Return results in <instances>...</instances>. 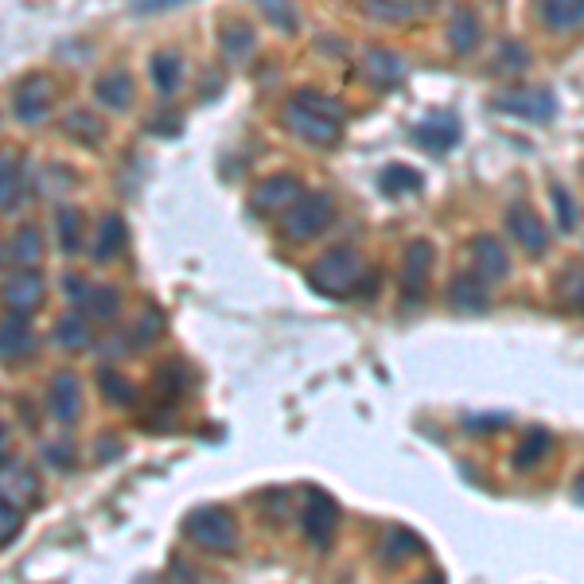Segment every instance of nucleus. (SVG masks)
Returning <instances> with one entry per match:
<instances>
[{"label":"nucleus","mask_w":584,"mask_h":584,"mask_svg":"<svg viewBox=\"0 0 584 584\" xmlns=\"http://www.w3.org/2000/svg\"><path fill=\"white\" fill-rule=\"evenodd\" d=\"M284 125L296 141L312 144V149H336L343 137V106L319 90H296L284 102Z\"/></svg>","instance_id":"1"},{"label":"nucleus","mask_w":584,"mask_h":584,"mask_svg":"<svg viewBox=\"0 0 584 584\" xmlns=\"http://www.w3.org/2000/svg\"><path fill=\"white\" fill-rule=\"evenodd\" d=\"M363 269H366V261L359 249L336 246L308 266V284L316 292H324V296H347L354 284L363 281Z\"/></svg>","instance_id":"2"},{"label":"nucleus","mask_w":584,"mask_h":584,"mask_svg":"<svg viewBox=\"0 0 584 584\" xmlns=\"http://www.w3.org/2000/svg\"><path fill=\"white\" fill-rule=\"evenodd\" d=\"M336 203H331L328 191H304L289 211L281 214V234L284 242H312L328 231Z\"/></svg>","instance_id":"3"},{"label":"nucleus","mask_w":584,"mask_h":584,"mask_svg":"<svg viewBox=\"0 0 584 584\" xmlns=\"http://www.w3.org/2000/svg\"><path fill=\"white\" fill-rule=\"evenodd\" d=\"M184 530L207 553H234L238 549V523L231 518L226 506H199V511L187 514Z\"/></svg>","instance_id":"4"},{"label":"nucleus","mask_w":584,"mask_h":584,"mask_svg":"<svg viewBox=\"0 0 584 584\" xmlns=\"http://www.w3.org/2000/svg\"><path fill=\"white\" fill-rule=\"evenodd\" d=\"M433 242L429 238H413L406 246V257H401V301H406V308H421V301H425L429 292V273H433Z\"/></svg>","instance_id":"5"},{"label":"nucleus","mask_w":584,"mask_h":584,"mask_svg":"<svg viewBox=\"0 0 584 584\" xmlns=\"http://www.w3.org/2000/svg\"><path fill=\"white\" fill-rule=\"evenodd\" d=\"M304 538L312 541L316 549H328L331 538H336L339 530V506L331 495H324L319 487H308V495H304Z\"/></svg>","instance_id":"6"},{"label":"nucleus","mask_w":584,"mask_h":584,"mask_svg":"<svg viewBox=\"0 0 584 584\" xmlns=\"http://www.w3.org/2000/svg\"><path fill=\"white\" fill-rule=\"evenodd\" d=\"M506 231H511L514 246L523 249V254L541 257L549 249V226L541 222V214L534 211V207H526V203L511 207V214H506Z\"/></svg>","instance_id":"7"},{"label":"nucleus","mask_w":584,"mask_h":584,"mask_svg":"<svg viewBox=\"0 0 584 584\" xmlns=\"http://www.w3.org/2000/svg\"><path fill=\"white\" fill-rule=\"evenodd\" d=\"M44 301H47V281L36 266H20L16 273L4 281V304H9V312L32 316Z\"/></svg>","instance_id":"8"},{"label":"nucleus","mask_w":584,"mask_h":584,"mask_svg":"<svg viewBox=\"0 0 584 584\" xmlns=\"http://www.w3.org/2000/svg\"><path fill=\"white\" fill-rule=\"evenodd\" d=\"M32 354H36V331H32L24 312H9L0 319V363L20 366Z\"/></svg>","instance_id":"9"},{"label":"nucleus","mask_w":584,"mask_h":584,"mask_svg":"<svg viewBox=\"0 0 584 584\" xmlns=\"http://www.w3.org/2000/svg\"><path fill=\"white\" fill-rule=\"evenodd\" d=\"M304 195V187H301V179L296 176H269V179H261V184L254 187V195H249V207H254L257 214H284L289 211L296 199Z\"/></svg>","instance_id":"10"},{"label":"nucleus","mask_w":584,"mask_h":584,"mask_svg":"<svg viewBox=\"0 0 584 584\" xmlns=\"http://www.w3.org/2000/svg\"><path fill=\"white\" fill-rule=\"evenodd\" d=\"M468 257H471V269H476L487 284H499L511 277V254H506L503 242L491 238V234H476L468 246Z\"/></svg>","instance_id":"11"},{"label":"nucleus","mask_w":584,"mask_h":584,"mask_svg":"<svg viewBox=\"0 0 584 584\" xmlns=\"http://www.w3.org/2000/svg\"><path fill=\"white\" fill-rule=\"evenodd\" d=\"M495 106L506 109L511 117H526V121H549L558 114V97L549 90H511V94H499Z\"/></svg>","instance_id":"12"},{"label":"nucleus","mask_w":584,"mask_h":584,"mask_svg":"<svg viewBox=\"0 0 584 584\" xmlns=\"http://www.w3.org/2000/svg\"><path fill=\"white\" fill-rule=\"evenodd\" d=\"M55 106V82L44 74H32L27 82H20L16 90V117L27 125H39Z\"/></svg>","instance_id":"13"},{"label":"nucleus","mask_w":584,"mask_h":584,"mask_svg":"<svg viewBox=\"0 0 584 584\" xmlns=\"http://www.w3.org/2000/svg\"><path fill=\"white\" fill-rule=\"evenodd\" d=\"M406 59H401L398 51H389V47H371V51L363 55V74L366 82H374L378 90H394L406 82Z\"/></svg>","instance_id":"14"},{"label":"nucleus","mask_w":584,"mask_h":584,"mask_svg":"<svg viewBox=\"0 0 584 584\" xmlns=\"http://www.w3.org/2000/svg\"><path fill=\"white\" fill-rule=\"evenodd\" d=\"M413 141L425 152H436V156H441V152H448L452 144L460 141V121L452 114H444V109H436V114H429L425 121L413 129Z\"/></svg>","instance_id":"15"},{"label":"nucleus","mask_w":584,"mask_h":584,"mask_svg":"<svg viewBox=\"0 0 584 584\" xmlns=\"http://www.w3.org/2000/svg\"><path fill=\"white\" fill-rule=\"evenodd\" d=\"M47 409L59 425H74L79 421V409H82V382L74 374H55L51 389H47Z\"/></svg>","instance_id":"16"},{"label":"nucleus","mask_w":584,"mask_h":584,"mask_svg":"<svg viewBox=\"0 0 584 584\" xmlns=\"http://www.w3.org/2000/svg\"><path fill=\"white\" fill-rule=\"evenodd\" d=\"M448 301H452V308H456V312L479 316V312H487V301H491V284H487L483 277L476 273V269H468V273L452 277Z\"/></svg>","instance_id":"17"},{"label":"nucleus","mask_w":584,"mask_h":584,"mask_svg":"<svg viewBox=\"0 0 584 584\" xmlns=\"http://www.w3.org/2000/svg\"><path fill=\"white\" fill-rule=\"evenodd\" d=\"M538 20L549 32H576L584 24V0H538Z\"/></svg>","instance_id":"18"},{"label":"nucleus","mask_w":584,"mask_h":584,"mask_svg":"<svg viewBox=\"0 0 584 584\" xmlns=\"http://www.w3.org/2000/svg\"><path fill=\"white\" fill-rule=\"evenodd\" d=\"M219 47H222V55H226V62L242 67V62H249V59H254V51H257L254 27L242 24V20H231V24H222Z\"/></svg>","instance_id":"19"},{"label":"nucleus","mask_w":584,"mask_h":584,"mask_svg":"<svg viewBox=\"0 0 584 584\" xmlns=\"http://www.w3.org/2000/svg\"><path fill=\"white\" fill-rule=\"evenodd\" d=\"M479 39H483V24H479V16L471 9H456V16H452V24H448V51L471 55L479 47Z\"/></svg>","instance_id":"20"},{"label":"nucleus","mask_w":584,"mask_h":584,"mask_svg":"<svg viewBox=\"0 0 584 584\" xmlns=\"http://www.w3.org/2000/svg\"><path fill=\"white\" fill-rule=\"evenodd\" d=\"M359 9H363L366 20L374 24H386V27H401L417 16V4L413 0H359Z\"/></svg>","instance_id":"21"},{"label":"nucleus","mask_w":584,"mask_h":584,"mask_svg":"<svg viewBox=\"0 0 584 584\" xmlns=\"http://www.w3.org/2000/svg\"><path fill=\"white\" fill-rule=\"evenodd\" d=\"M417 553H421V541H417L409 530H386V534H382V541H378V561H382L386 569L406 565V561L417 558Z\"/></svg>","instance_id":"22"},{"label":"nucleus","mask_w":584,"mask_h":584,"mask_svg":"<svg viewBox=\"0 0 584 584\" xmlns=\"http://www.w3.org/2000/svg\"><path fill=\"white\" fill-rule=\"evenodd\" d=\"M549 452H553V436H549L546 429H530V433L518 441V448H514V468L518 471L541 468V464L549 460Z\"/></svg>","instance_id":"23"},{"label":"nucleus","mask_w":584,"mask_h":584,"mask_svg":"<svg viewBox=\"0 0 584 584\" xmlns=\"http://www.w3.org/2000/svg\"><path fill=\"white\" fill-rule=\"evenodd\" d=\"M36 476H32V471H24V468H4L0 471V499H9V503H16L20 511H24V506H32L36 503Z\"/></svg>","instance_id":"24"},{"label":"nucleus","mask_w":584,"mask_h":584,"mask_svg":"<svg viewBox=\"0 0 584 584\" xmlns=\"http://www.w3.org/2000/svg\"><path fill=\"white\" fill-rule=\"evenodd\" d=\"M97 97H102L109 109H129L133 106V79L125 71L102 74V79H97Z\"/></svg>","instance_id":"25"},{"label":"nucleus","mask_w":584,"mask_h":584,"mask_svg":"<svg viewBox=\"0 0 584 584\" xmlns=\"http://www.w3.org/2000/svg\"><path fill=\"white\" fill-rule=\"evenodd\" d=\"M149 71L160 94H172V90H179V82H184V59H179L176 51H160V55H152Z\"/></svg>","instance_id":"26"},{"label":"nucleus","mask_w":584,"mask_h":584,"mask_svg":"<svg viewBox=\"0 0 584 584\" xmlns=\"http://www.w3.org/2000/svg\"><path fill=\"white\" fill-rule=\"evenodd\" d=\"M55 343L67 347V351H82L90 343V324L82 312H67V316L55 324Z\"/></svg>","instance_id":"27"},{"label":"nucleus","mask_w":584,"mask_h":584,"mask_svg":"<svg viewBox=\"0 0 584 584\" xmlns=\"http://www.w3.org/2000/svg\"><path fill=\"white\" fill-rule=\"evenodd\" d=\"M82 304H86L90 316L114 319L117 308H121V292H117L114 284H86V296H82Z\"/></svg>","instance_id":"28"},{"label":"nucleus","mask_w":584,"mask_h":584,"mask_svg":"<svg viewBox=\"0 0 584 584\" xmlns=\"http://www.w3.org/2000/svg\"><path fill=\"white\" fill-rule=\"evenodd\" d=\"M125 246V222L117 219V214H106L102 219V231H97V242H94V257L97 261H109L114 254H121Z\"/></svg>","instance_id":"29"},{"label":"nucleus","mask_w":584,"mask_h":584,"mask_svg":"<svg viewBox=\"0 0 584 584\" xmlns=\"http://www.w3.org/2000/svg\"><path fill=\"white\" fill-rule=\"evenodd\" d=\"M55 226H59V238H62V249H79L82 238H86V219H82L79 207H59V214H55Z\"/></svg>","instance_id":"30"},{"label":"nucleus","mask_w":584,"mask_h":584,"mask_svg":"<svg viewBox=\"0 0 584 584\" xmlns=\"http://www.w3.org/2000/svg\"><path fill=\"white\" fill-rule=\"evenodd\" d=\"M62 129L71 137H82L86 144H97L102 137H106V125L97 121L90 109H74V114H67V121H62Z\"/></svg>","instance_id":"31"},{"label":"nucleus","mask_w":584,"mask_h":584,"mask_svg":"<svg viewBox=\"0 0 584 584\" xmlns=\"http://www.w3.org/2000/svg\"><path fill=\"white\" fill-rule=\"evenodd\" d=\"M20 187H24L20 164L12 156H0V211H12V207H16Z\"/></svg>","instance_id":"32"},{"label":"nucleus","mask_w":584,"mask_h":584,"mask_svg":"<svg viewBox=\"0 0 584 584\" xmlns=\"http://www.w3.org/2000/svg\"><path fill=\"white\" fill-rule=\"evenodd\" d=\"M382 191L386 195H409V191H421V176L406 164H389L382 172Z\"/></svg>","instance_id":"33"},{"label":"nucleus","mask_w":584,"mask_h":584,"mask_svg":"<svg viewBox=\"0 0 584 584\" xmlns=\"http://www.w3.org/2000/svg\"><path fill=\"white\" fill-rule=\"evenodd\" d=\"M12 257H16L20 266H36L39 257H44V242H39L36 226H27V231H20L16 238H12Z\"/></svg>","instance_id":"34"},{"label":"nucleus","mask_w":584,"mask_h":584,"mask_svg":"<svg viewBox=\"0 0 584 584\" xmlns=\"http://www.w3.org/2000/svg\"><path fill=\"white\" fill-rule=\"evenodd\" d=\"M257 4L269 16V24H277L281 32H296V9H292V0H257Z\"/></svg>","instance_id":"35"},{"label":"nucleus","mask_w":584,"mask_h":584,"mask_svg":"<svg viewBox=\"0 0 584 584\" xmlns=\"http://www.w3.org/2000/svg\"><path fill=\"white\" fill-rule=\"evenodd\" d=\"M20 526H24V511L9 499H0V546H9L20 534Z\"/></svg>","instance_id":"36"},{"label":"nucleus","mask_w":584,"mask_h":584,"mask_svg":"<svg viewBox=\"0 0 584 584\" xmlns=\"http://www.w3.org/2000/svg\"><path fill=\"white\" fill-rule=\"evenodd\" d=\"M549 195H553V203H558L561 231H573V226H576V203H573V195H569V187L565 184H549Z\"/></svg>","instance_id":"37"},{"label":"nucleus","mask_w":584,"mask_h":584,"mask_svg":"<svg viewBox=\"0 0 584 584\" xmlns=\"http://www.w3.org/2000/svg\"><path fill=\"white\" fill-rule=\"evenodd\" d=\"M102 389H106V398L114 406H133V386L125 378H117L114 371H102Z\"/></svg>","instance_id":"38"},{"label":"nucleus","mask_w":584,"mask_h":584,"mask_svg":"<svg viewBox=\"0 0 584 584\" xmlns=\"http://www.w3.org/2000/svg\"><path fill=\"white\" fill-rule=\"evenodd\" d=\"M172 4H187V0H133L137 12H160V9H172Z\"/></svg>","instance_id":"39"},{"label":"nucleus","mask_w":584,"mask_h":584,"mask_svg":"<svg viewBox=\"0 0 584 584\" xmlns=\"http://www.w3.org/2000/svg\"><path fill=\"white\" fill-rule=\"evenodd\" d=\"M576 499H581V503H584V471H581V476H576Z\"/></svg>","instance_id":"40"},{"label":"nucleus","mask_w":584,"mask_h":584,"mask_svg":"<svg viewBox=\"0 0 584 584\" xmlns=\"http://www.w3.org/2000/svg\"><path fill=\"white\" fill-rule=\"evenodd\" d=\"M0 460H4V429H0Z\"/></svg>","instance_id":"41"}]
</instances>
